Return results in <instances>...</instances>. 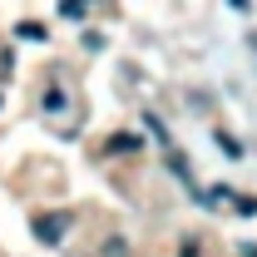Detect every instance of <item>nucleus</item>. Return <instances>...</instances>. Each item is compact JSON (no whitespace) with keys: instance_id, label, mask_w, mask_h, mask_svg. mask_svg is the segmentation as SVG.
<instances>
[{"instance_id":"obj_1","label":"nucleus","mask_w":257,"mask_h":257,"mask_svg":"<svg viewBox=\"0 0 257 257\" xmlns=\"http://www.w3.org/2000/svg\"><path fill=\"white\" fill-rule=\"evenodd\" d=\"M35 237L45 242V247H60L64 232H69V213H35Z\"/></svg>"},{"instance_id":"obj_2","label":"nucleus","mask_w":257,"mask_h":257,"mask_svg":"<svg viewBox=\"0 0 257 257\" xmlns=\"http://www.w3.org/2000/svg\"><path fill=\"white\" fill-rule=\"evenodd\" d=\"M144 144H139V134H114L109 139V154H139Z\"/></svg>"},{"instance_id":"obj_3","label":"nucleus","mask_w":257,"mask_h":257,"mask_svg":"<svg viewBox=\"0 0 257 257\" xmlns=\"http://www.w3.org/2000/svg\"><path fill=\"white\" fill-rule=\"evenodd\" d=\"M15 35H20V40H30V45H40V40H45V25H40V20H20Z\"/></svg>"},{"instance_id":"obj_4","label":"nucleus","mask_w":257,"mask_h":257,"mask_svg":"<svg viewBox=\"0 0 257 257\" xmlns=\"http://www.w3.org/2000/svg\"><path fill=\"white\" fill-rule=\"evenodd\" d=\"M218 149H223L227 159H242V144H237L232 134H218Z\"/></svg>"},{"instance_id":"obj_5","label":"nucleus","mask_w":257,"mask_h":257,"mask_svg":"<svg viewBox=\"0 0 257 257\" xmlns=\"http://www.w3.org/2000/svg\"><path fill=\"white\" fill-rule=\"evenodd\" d=\"M10 69H15V55H10V45H0V84L10 79Z\"/></svg>"},{"instance_id":"obj_6","label":"nucleus","mask_w":257,"mask_h":257,"mask_svg":"<svg viewBox=\"0 0 257 257\" xmlns=\"http://www.w3.org/2000/svg\"><path fill=\"white\" fill-rule=\"evenodd\" d=\"M232 203H237V213H247V218L257 213V198H247V193H242V198H232Z\"/></svg>"},{"instance_id":"obj_7","label":"nucleus","mask_w":257,"mask_h":257,"mask_svg":"<svg viewBox=\"0 0 257 257\" xmlns=\"http://www.w3.org/2000/svg\"><path fill=\"white\" fill-rule=\"evenodd\" d=\"M144 124L154 128V139H159V144H168V128H163V124H159V119H154V114H149V119H144Z\"/></svg>"},{"instance_id":"obj_8","label":"nucleus","mask_w":257,"mask_h":257,"mask_svg":"<svg viewBox=\"0 0 257 257\" xmlns=\"http://www.w3.org/2000/svg\"><path fill=\"white\" fill-rule=\"evenodd\" d=\"M237 257H257V247H247V242H242V247H237Z\"/></svg>"}]
</instances>
